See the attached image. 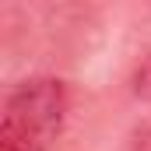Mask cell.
<instances>
[{"mask_svg": "<svg viewBox=\"0 0 151 151\" xmlns=\"http://www.w3.org/2000/svg\"><path fill=\"white\" fill-rule=\"evenodd\" d=\"M67 88L56 77H28L4 99L0 151H49L67 119Z\"/></svg>", "mask_w": 151, "mask_h": 151, "instance_id": "1", "label": "cell"}, {"mask_svg": "<svg viewBox=\"0 0 151 151\" xmlns=\"http://www.w3.org/2000/svg\"><path fill=\"white\" fill-rule=\"evenodd\" d=\"M134 95L144 99V102H151V53L141 60V67L134 70Z\"/></svg>", "mask_w": 151, "mask_h": 151, "instance_id": "2", "label": "cell"}, {"mask_svg": "<svg viewBox=\"0 0 151 151\" xmlns=\"http://www.w3.org/2000/svg\"><path fill=\"white\" fill-rule=\"evenodd\" d=\"M137 151H151V130H148V134H141V137H137Z\"/></svg>", "mask_w": 151, "mask_h": 151, "instance_id": "3", "label": "cell"}]
</instances>
